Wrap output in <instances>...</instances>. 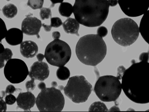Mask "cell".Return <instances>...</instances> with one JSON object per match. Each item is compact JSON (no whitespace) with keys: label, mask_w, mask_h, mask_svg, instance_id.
<instances>
[{"label":"cell","mask_w":149,"mask_h":112,"mask_svg":"<svg viewBox=\"0 0 149 112\" xmlns=\"http://www.w3.org/2000/svg\"><path fill=\"white\" fill-rule=\"evenodd\" d=\"M125 69V68L123 65H121V66H119L118 68L117 76L120 79H122L123 72H124Z\"/></svg>","instance_id":"f546056e"},{"label":"cell","mask_w":149,"mask_h":112,"mask_svg":"<svg viewBox=\"0 0 149 112\" xmlns=\"http://www.w3.org/2000/svg\"><path fill=\"white\" fill-rule=\"evenodd\" d=\"M21 55L24 58H32L38 52V46L34 42L26 41L22 42L20 46Z\"/></svg>","instance_id":"5bb4252c"},{"label":"cell","mask_w":149,"mask_h":112,"mask_svg":"<svg viewBox=\"0 0 149 112\" xmlns=\"http://www.w3.org/2000/svg\"><path fill=\"white\" fill-rule=\"evenodd\" d=\"M118 3L123 13L131 17L141 16L149 8V0H118Z\"/></svg>","instance_id":"30bf717a"},{"label":"cell","mask_w":149,"mask_h":112,"mask_svg":"<svg viewBox=\"0 0 149 112\" xmlns=\"http://www.w3.org/2000/svg\"><path fill=\"white\" fill-rule=\"evenodd\" d=\"M45 58L52 66H64L70 59L72 51L69 45L60 39H55L49 43L45 51Z\"/></svg>","instance_id":"ba28073f"},{"label":"cell","mask_w":149,"mask_h":112,"mask_svg":"<svg viewBox=\"0 0 149 112\" xmlns=\"http://www.w3.org/2000/svg\"><path fill=\"white\" fill-rule=\"evenodd\" d=\"M2 39L4 38V37H6V35L7 32L5 24L4 22L3 21H2Z\"/></svg>","instance_id":"1f68e13d"},{"label":"cell","mask_w":149,"mask_h":112,"mask_svg":"<svg viewBox=\"0 0 149 112\" xmlns=\"http://www.w3.org/2000/svg\"><path fill=\"white\" fill-rule=\"evenodd\" d=\"M139 60L140 61L148 62L149 60V51L148 52H142L140 55Z\"/></svg>","instance_id":"f1b7e54d"},{"label":"cell","mask_w":149,"mask_h":112,"mask_svg":"<svg viewBox=\"0 0 149 112\" xmlns=\"http://www.w3.org/2000/svg\"><path fill=\"white\" fill-rule=\"evenodd\" d=\"M49 69L46 63L42 62H36L30 67L29 76L30 78H33L43 81L48 78Z\"/></svg>","instance_id":"7c38bea8"},{"label":"cell","mask_w":149,"mask_h":112,"mask_svg":"<svg viewBox=\"0 0 149 112\" xmlns=\"http://www.w3.org/2000/svg\"><path fill=\"white\" fill-rule=\"evenodd\" d=\"M109 5L111 7L115 6L118 3V0H108Z\"/></svg>","instance_id":"e575fe53"},{"label":"cell","mask_w":149,"mask_h":112,"mask_svg":"<svg viewBox=\"0 0 149 112\" xmlns=\"http://www.w3.org/2000/svg\"><path fill=\"white\" fill-rule=\"evenodd\" d=\"M6 1H10V0H6Z\"/></svg>","instance_id":"7bdbcfd3"},{"label":"cell","mask_w":149,"mask_h":112,"mask_svg":"<svg viewBox=\"0 0 149 112\" xmlns=\"http://www.w3.org/2000/svg\"><path fill=\"white\" fill-rule=\"evenodd\" d=\"M1 111H6L7 110V106L6 103L2 99V97H1Z\"/></svg>","instance_id":"d6a6232c"},{"label":"cell","mask_w":149,"mask_h":112,"mask_svg":"<svg viewBox=\"0 0 149 112\" xmlns=\"http://www.w3.org/2000/svg\"><path fill=\"white\" fill-rule=\"evenodd\" d=\"M113 39L121 46H130L137 40L139 29L137 23L132 19L125 18L118 20L112 27Z\"/></svg>","instance_id":"277c9868"},{"label":"cell","mask_w":149,"mask_h":112,"mask_svg":"<svg viewBox=\"0 0 149 112\" xmlns=\"http://www.w3.org/2000/svg\"><path fill=\"white\" fill-rule=\"evenodd\" d=\"M61 37L60 33L58 31H54L52 33V37L53 39H59Z\"/></svg>","instance_id":"836d02e7"},{"label":"cell","mask_w":149,"mask_h":112,"mask_svg":"<svg viewBox=\"0 0 149 112\" xmlns=\"http://www.w3.org/2000/svg\"><path fill=\"white\" fill-rule=\"evenodd\" d=\"M35 79L31 78V80L26 81L25 83V87L28 91H32L34 90L36 87V84L35 82Z\"/></svg>","instance_id":"484cf974"},{"label":"cell","mask_w":149,"mask_h":112,"mask_svg":"<svg viewBox=\"0 0 149 112\" xmlns=\"http://www.w3.org/2000/svg\"><path fill=\"white\" fill-rule=\"evenodd\" d=\"M36 106L40 111H61L65 106V98L60 90L55 87L42 90L36 100Z\"/></svg>","instance_id":"52a82bcc"},{"label":"cell","mask_w":149,"mask_h":112,"mask_svg":"<svg viewBox=\"0 0 149 112\" xmlns=\"http://www.w3.org/2000/svg\"><path fill=\"white\" fill-rule=\"evenodd\" d=\"M108 31L107 28L104 26H101L98 28L97 34L101 37H106L108 34Z\"/></svg>","instance_id":"4316f807"},{"label":"cell","mask_w":149,"mask_h":112,"mask_svg":"<svg viewBox=\"0 0 149 112\" xmlns=\"http://www.w3.org/2000/svg\"><path fill=\"white\" fill-rule=\"evenodd\" d=\"M16 90V89L13 85H10L7 86L6 89V93L8 94H12Z\"/></svg>","instance_id":"4dcf8cb0"},{"label":"cell","mask_w":149,"mask_h":112,"mask_svg":"<svg viewBox=\"0 0 149 112\" xmlns=\"http://www.w3.org/2000/svg\"><path fill=\"white\" fill-rule=\"evenodd\" d=\"M5 100V102L7 104L12 105L15 103L17 99H16V97L15 96L11 94H10L6 97Z\"/></svg>","instance_id":"83f0119b"},{"label":"cell","mask_w":149,"mask_h":112,"mask_svg":"<svg viewBox=\"0 0 149 112\" xmlns=\"http://www.w3.org/2000/svg\"><path fill=\"white\" fill-rule=\"evenodd\" d=\"M117 76L106 75L100 77L95 83L94 92L98 98L104 102L115 101L122 92V84Z\"/></svg>","instance_id":"5b68a950"},{"label":"cell","mask_w":149,"mask_h":112,"mask_svg":"<svg viewBox=\"0 0 149 112\" xmlns=\"http://www.w3.org/2000/svg\"><path fill=\"white\" fill-rule=\"evenodd\" d=\"M13 55L12 51L10 49L6 48L1 51V68L4 66L5 62H8L11 59Z\"/></svg>","instance_id":"44dd1931"},{"label":"cell","mask_w":149,"mask_h":112,"mask_svg":"<svg viewBox=\"0 0 149 112\" xmlns=\"http://www.w3.org/2000/svg\"><path fill=\"white\" fill-rule=\"evenodd\" d=\"M51 86H52V87H56L58 86V83H57V82L53 81L51 82Z\"/></svg>","instance_id":"60d3db41"},{"label":"cell","mask_w":149,"mask_h":112,"mask_svg":"<svg viewBox=\"0 0 149 112\" xmlns=\"http://www.w3.org/2000/svg\"><path fill=\"white\" fill-rule=\"evenodd\" d=\"M63 24L61 20L59 17H54L51 19V25L54 28H58Z\"/></svg>","instance_id":"d4e9b609"},{"label":"cell","mask_w":149,"mask_h":112,"mask_svg":"<svg viewBox=\"0 0 149 112\" xmlns=\"http://www.w3.org/2000/svg\"><path fill=\"white\" fill-rule=\"evenodd\" d=\"M42 26L41 21L36 17L27 16L23 20L22 24V30L27 36H36L40 38L39 33Z\"/></svg>","instance_id":"8fae6325"},{"label":"cell","mask_w":149,"mask_h":112,"mask_svg":"<svg viewBox=\"0 0 149 112\" xmlns=\"http://www.w3.org/2000/svg\"><path fill=\"white\" fill-rule=\"evenodd\" d=\"M23 32L17 28H13L7 31L5 39L10 45L15 46L21 44L23 40Z\"/></svg>","instance_id":"9a60e30c"},{"label":"cell","mask_w":149,"mask_h":112,"mask_svg":"<svg viewBox=\"0 0 149 112\" xmlns=\"http://www.w3.org/2000/svg\"><path fill=\"white\" fill-rule=\"evenodd\" d=\"M36 99L31 92H21L17 98V104L19 108L24 111L30 110L34 106Z\"/></svg>","instance_id":"4fadbf2b"},{"label":"cell","mask_w":149,"mask_h":112,"mask_svg":"<svg viewBox=\"0 0 149 112\" xmlns=\"http://www.w3.org/2000/svg\"><path fill=\"white\" fill-rule=\"evenodd\" d=\"M45 55L42 53H38L37 55V58L38 61L42 62L44 59Z\"/></svg>","instance_id":"74e56055"},{"label":"cell","mask_w":149,"mask_h":112,"mask_svg":"<svg viewBox=\"0 0 149 112\" xmlns=\"http://www.w3.org/2000/svg\"><path fill=\"white\" fill-rule=\"evenodd\" d=\"M29 71L23 61L17 58L10 59L7 62L4 68L5 77L10 83L18 84L24 81Z\"/></svg>","instance_id":"9c48e42d"},{"label":"cell","mask_w":149,"mask_h":112,"mask_svg":"<svg viewBox=\"0 0 149 112\" xmlns=\"http://www.w3.org/2000/svg\"><path fill=\"white\" fill-rule=\"evenodd\" d=\"M89 111H108V108L104 103L101 102H95L89 107Z\"/></svg>","instance_id":"7402d4cb"},{"label":"cell","mask_w":149,"mask_h":112,"mask_svg":"<svg viewBox=\"0 0 149 112\" xmlns=\"http://www.w3.org/2000/svg\"><path fill=\"white\" fill-rule=\"evenodd\" d=\"M63 27L66 33L79 36V30L80 24L75 19L71 18H68L63 23Z\"/></svg>","instance_id":"e0dca14e"},{"label":"cell","mask_w":149,"mask_h":112,"mask_svg":"<svg viewBox=\"0 0 149 112\" xmlns=\"http://www.w3.org/2000/svg\"><path fill=\"white\" fill-rule=\"evenodd\" d=\"M120 111L119 107H116V106H113L110 108L109 111Z\"/></svg>","instance_id":"ab89813d"},{"label":"cell","mask_w":149,"mask_h":112,"mask_svg":"<svg viewBox=\"0 0 149 112\" xmlns=\"http://www.w3.org/2000/svg\"><path fill=\"white\" fill-rule=\"evenodd\" d=\"M65 95L76 104L86 102L93 90V86L83 76L69 78L63 89Z\"/></svg>","instance_id":"8992f818"},{"label":"cell","mask_w":149,"mask_h":112,"mask_svg":"<svg viewBox=\"0 0 149 112\" xmlns=\"http://www.w3.org/2000/svg\"><path fill=\"white\" fill-rule=\"evenodd\" d=\"M109 7L108 0H75L73 13L80 24L95 27L101 25L107 19Z\"/></svg>","instance_id":"7a4b0ae2"},{"label":"cell","mask_w":149,"mask_h":112,"mask_svg":"<svg viewBox=\"0 0 149 112\" xmlns=\"http://www.w3.org/2000/svg\"><path fill=\"white\" fill-rule=\"evenodd\" d=\"M76 54L81 62L95 66L101 63L107 55V45L97 34H88L81 37L76 46Z\"/></svg>","instance_id":"3957f363"},{"label":"cell","mask_w":149,"mask_h":112,"mask_svg":"<svg viewBox=\"0 0 149 112\" xmlns=\"http://www.w3.org/2000/svg\"><path fill=\"white\" fill-rule=\"evenodd\" d=\"M122 87L127 98L139 104L149 103V63H133L123 72Z\"/></svg>","instance_id":"6da1fadb"},{"label":"cell","mask_w":149,"mask_h":112,"mask_svg":"<svg viewBox=\"0 0 149 112\" xmlns=\"http://www.w3.org/2000/svg\"><path fill=\"white\" fill-rule=\"evenodd\" d=\"M42 26L44 27V30L46 32H49L51 31L52 27L51 25H48V24H45L44 23L42 24Z\"/></svg>","instance_id":"d590c367"},{"label":"cell","mask_w":149,"mask_h":112,"mask_svg":"<svg viewBox=\"0 0 149 112\" xmlns=\"http://www.w3.org/2000/svg\"><path fill=\"white\" fill-rule=\"evenodd\" d=\"M58 10L61 16L69 17L73 13V6L68 2H63L59 6Z\"/></svg>","instance_id":"d6986e66"},{"label":"cell","mask_w":149,"mask_h":112,"mask_svg":"<svg viewBox=\"0 0 149 112\" xmlns=\"http://www.w3.org/2000/svg\"><path fill=\"white\" fill-rule=\"evenodd\" d=\"M44 0H28L27 4L32 9H39L42 7Z\"/></svg>","instance_id":"603a6c76"},{"label":"cell","mask_w":149,"mask_h":112,"mask_svg":"<svg viewBox=\"0 0 149 112\" xmlns=\"http://www.w3.org/2000/svg\"><path fill=\"white\" fill-rule=\"evenodd\" d=\"M46 85L44 82H41L38 85V87L39 89L42 90L46 88Z\"/></svg>","instance_id":"8d00e7d4"},{"label":"cell","mask_w":149,"mask_h":112,"mask_svg":"<svg viewBox=\"0 0 149 112\" xmlns=\"http://www.w3.org/2000/svg\"><path fill=\"white\" fill-rule=\"evenodd\" d=\"M52 16V13L49 8H43L40 11V16L42 20L48 19Z\"/></svg>","instance_id":"cb8c5ba5"},{"label":"cell","mask_w":149,"mask_h":112,"mask_svg":"<svg viewBox=\"0 0 149 112\" xmlns=\"http://www.w3.org/2000/svg\"><path fill=\"white\" fill-rule=\"evenodd\" d=\"M56 76L59 80H65L68 79L70 76L69 69L66 66L59 67L57 70Z\"/></svg>","instance_id":"ffe728a7"},{"label":"cell","mask_w":149,"mask_h":112,"mask_svg":"<svg viewBox=\"0 0 149 112\" xmlns=\"http://www.w3.org/2000/svg\"><path fill=\"white\" fill-rule=\"evenodd\" d=\"M139 32L144 41L149 44V10L144 14L139 25Z\"/></svg>","instance_id":"2e32d148"},{"label":"cell","mask_w":149,"mask_h":112,"mask_svg":"<svg viewBox=\"0 0 149 112\" xmlns=\"http://www.w3.org/2000/svg\"><path fill=\"white\" fill-rule=\"evenodd\" d=\"M59 88L60 89V90H62L64 89V87L62 85H60L59 86Z\"/></svg>","instance_id":"b9f144b4"},{"label":"cell","mask_w":149,"mask_h":112,"mask_svg":"<svg viewBox=\"0 0 149 112\" xmlns=\"http://www.w3.org/2000/svg\"><path fill=\"white\" fill-rule=\"evenodd\" d=\"M52 2V4H56L61 3L64 0H50Z\"/></svg>","instance_id":"f35d334b"},{"label":"cell","mask_w":149,"mask_h":112,"mask_svg":"<svg viewBox=\"0 0 149 112\" xmlns=\"http://www.w3.org/2000/svg\"><path fill=\"white\" fill-rule=\"evenodd\" d=\"M2 12L3 15L7 18H13L17 15V9L16 6L12 4L6 5L2 8Z\"/></svg>","instance_id":"ac0fdd59"}]
</instances>
